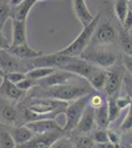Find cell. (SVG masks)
Masks as SVG:
<instances>
[{
  "label": "cell",
  "mask_w": 132,
  "mask_h": 148,
  "mask_svg": "<svg viewBox=\"0 0 132 148\" xmlns=\"http://www.w3.org/2000/svg\"><path fill=\"white\" fill-rule=\"evenodd\" d=\"M67 105V102L49 98L31 99L27 106L23 108V119L26 123L38 120L55 119L58 114L64 113Z\"/></svg>",
  "instance_id": "6da1fadb"
},
{
  "label": "cell",
  "mask_w": 132,
  "mask_h": 148,
  "mask_svg": "<svg viewBox=\"0 0 132 148\" xmlns=\"http://www.w3.org/2000/svg\"><path fill=\"white\" fill-rule=\"evenodd\" d=\"M103 12L100 11L97 13V15L94 16L93 20L91 21L88 25L83 27V30L80 32V34L77 36L75 40L66 47L65 49H61L59 51H56L57 53L62 54V56H67L70 57H79L80 54L84 51H86L87 47L90 45L91 40H92L93 34L95 32V29L97 25L99 24L101 18H102Z\"/></svg>",
  "instance_id": "7a4b0ae2"
},
{
  "label": "cell",
  "mask_w": 132,
  "mask_h": 148,
  "mask_svg": "<svg viewBox=\"0 0 132 148\" xmlns=\"http://www.w3.org/2000/svg\"><path fill=\"white\" fill-rule=\"evenodd\" d=\"M91 94V89L87 86L82 85H70L64 84L55 87L44 88L40 98H49V99L59 100V101H74L85 95Z\"/></svg>",
  "instance_id": "3957f363"
},
{
  "label": "cell",
  "mask_w": 132,
  "mask_h": 148,
  "mask_svg": "<svg viewBox=\"0 0 132 148\" xmlns=\"http://www.w3.org/2000/svg\"><path fill=\"white\" fill-rule=\"evenodd\" d=\"M90 96L91 94L85 95V96L74 100L71 104L67 105L63 113L65 114L66 123L64 127H62L65 132H71L75 128V126L77 125L78 121H80L81 116H82L84 110L88 105Z\"/></svg>",
  "instance_id": "277c9868"
},
{
  "label": "cell",
  "mask_w": 132,
  "mask_h": 148,
  "mask_svg": "<svg viewBox=\"0 0 132 148\" xmlns=\"http://www.w3.org/2000/svg\"><path fill=\"white\" fill-rule=\"evenodd\" d=\"M81 59L101 68H109L116 62L117 56L112 51L107 49H94V51H84L80 54Z\"/></svg>",
  "instance_id": "5b68a950"
},
{
  "label": "cell",
  "mask_w": 132,
  "mask_h": 148,
  "mask_svg": "<svg viewBox=\"0 0 132 148\" xmlns=\"http://www.w3.org/2000/svg\"><path fill=\"white\" fill-rule=\"evenodd\" d=\"M117 40V31L110 20L98 24L93 34L91 42L93 46H107L114 44Z\"/></svg>",
  "instance_id": "8992f818"
},
{
  "label": "cell",
  "mask_w": 132,
  "mask_h": 148,
  "mask_svg": "<svg viewBox=\"0 0 132 148\" xmlns=\"http://www.w3.org/2000/svg\"><path fill=\"white\" fill-rule=\"evenodd\" d=\"M72 57L67 56H62L57 52L49 54H42L33 59H28L27 64L29 70L35 67H49V68H58L60 69L66 65L71 60Z\"/></svg>",
  "instance_id": "52a82bcc"
},
{
  "label": "cell",
  "mask_w": 132,
  "mask_h": 148,
  "mask_svg": "<svg viewBox=\"0 0 132 148\" xmlns=\"http://www.w3.org/2000/svg\"><path fill=\"white\" fill-rule=\"evenodd\" d=\"M60 69L61 70L68 71L70 73L75 74L76 76L85 78V79L88 80L100 68L87 62L84 59H81L80 57H72L71 60Z\"/></svg>",
  "instance_id": "ba28073f"
},
{
  "label": "cell",
  "mask_w": 132,
  "mask_h": 148,
  "mask_svg": "<svg viewBox=\"0 0 132 148\" xmlns=\"http://www.w3.org/2000/svg\"><path fill=\"white\" fill-rule=\"evenodd\" d=\"M0 68L5 72V74L14 71H21V72L29 71L27 60L17 58L9 53L6 49H0Z\"/></svg>",
  "instance_id": "9c48e42d"
},
{
  "label": "cell",
  "mask_w": 132,
  "mask_h": 148,
  "mask_svg": "<svg viewBox=\"0 0 132 148\" xmlns=\"http://www.w3.org/2000/svg\"><path fill=\"white\" fill-rule=\"evenodd\" d=\"M65 134V131H52L35 134L33 138L20 146L21 148H49L55 140Z\"/></svg>",
  "instance_id": "30bf717a"
},
{
  "label": "cell",
  "mask_w": 132,
  "mask_h": 148,
  "mask_svg": "<svg viewBox=\"0 0 132 148\" xmlns=\"http://www.w3.org/2000/svg\"><path fill=\"white\" fill-rule=\"evenodd\" d=\"M74 77H76L75 74L59 69V71L55 70L47 77L37 80L36 81V86H39L40 88H49L55 87V86H60L67 84L69 82V80Z\"/></svg>",
  "instance_id": "8fae6325"
},
{
  "label": "cell",
  "mask_w": 132,
  "mask_h": 148,
  "mask_svg": "<svg viewBox=\"0 0 132 148\" xmlns=\"http://www.w3.org/2000/svg\"><path fill=\"white\" fill-rule=\"evenodd\" d=\"M19 111L12 103L0 96V121L4 126H16L19 123Z\"/></svg>",
  "instance_id": "7c38bea8"
},
{
  "label": "cell",
  "mask_w": 132,
  "mask_h": 148,
  "mask_svg": "<svg viewBox=\"0 0 132 148\" xmlns=\"http://www.w3.org/2000/svg\"><path fill=\"white\" fill-rule=\"evenodd\" d=\"M94 126H95V109H93L88 104L84 110L80 121L71 132L75 135H89L94 130Z\"/></svg>",
  "instance_id": "4fadbf2b"
},
{
  "label": "cell",
  "mask_w": 132,
  "mask_h": 148,
  "mask_svg": "<svg viewBox=\"0 0 132 148\" xmlns=\"http://www.w3.org/2000/svg\"><path fill=\"white\" fill-rule=\"evenodd\" d=\"M29 130H31L35 134L40 133L52 132V131H64L63 128L57 123L54 119H47V120H38L24 123Z\"/></svg>",
  "instance_id": "5bb4252c"
},
{
  "label": "cell",
  "mask_w": 132,
  "mask_h": 148,
  "mask_svg": "<svg viewBox=\"0 0 132 148\" xmlns=\"http://www.w3.org/2000/svg\"><path fill=\"white\" fill-rule=\"evenodd\" d=\"M9 53L19 59H23V60H28V59H33L38 56H40L44 54V52L36 51V49H32L29 47V45L26 44L18 45V46H11L6 49Z\"/></svg>",
  "instance_id": "9a60e30c"
},
{
  "label": "cell",
  "mask_w": 132,
  "mask_h": 148,
  "mask_svg": "<svg viewBox=\"0 0 132 148\" xmlns=\"http://www.w3.org/2000/svg\"><path fill=\"white\" fill-rule=\"evenodd\" d=\"M26 93L27 92L19 89L16 84L10 82L6 77L2 78V82L0 84V96H5L10 100L18 101L25 96Z\"/></svg>",
  "instance_id": "2e32d148"
},
{
  "label": "cell",
  "mask_w": 132,
  "mask_h": 148,
  "mask_svg": "<svg viewBox=\"0 0 132 148\" xmlns=\"http://www.w3.org/2000/svg\"><path fill=\"white\" fill-rule=\"evenodd\" d=\"M10 132L12 138L16 145H22L24 143L34 137L35 133L31 130H29L25 125H16V126H5Z\"/></svg>",
  "instance_id": "e0dca14e"
},
{
  "label": "cell",
  "mask_w": 132,
  "mask_h": 148,
  "mask_svg": "<svg viewBox=\"0 0 132 148\" xmlns=\"http://www.w3.org/2000/svg\"><path fill=\"white\" fill-rule=\"evenodd\" d=\"M27 20H14L12 19L13 39L11 46H18L27 42Z\"/></svg>",
  "instance_id": "ac0fdd59"
},
{
  "label": "cell",
  "mask_w": 132,
  "mask_h": 148,
  "mask_svg": "<svg viewBox=\"0 0 132 148\" xmlns=\"http://www.w3.org/2000/svg\"><path fill=\"white\" fill-rule=\"evenodd\" d=\"M122 86V77L118 72L116 71H107V79L105 82V88L103 91L107 94V97L114 96L118 93Z\"/></svg>",
  "instance_id": "d6986e66"
},
{
  "label": "cell",
  "mask_w": 132,
  "mask_h": 148,
  "mask_svg": "<svg viewBox=\"0 0 132 148\" xmlns=\"http://www.w3.org/2000/svg\"><path fill=\"white\" fill-rule=\"evenodd\" d=\"M73 9L76 17L79 20V22L82 24L83 27L88 25L93 20L94 16L89 11L85 0H73Z\"/></svg>",
  "instance_id": "ffe728a7"
},
{
  "label": "cell",
  "mask_w": 132,
  "mask_h": 148,
  "mask_svg": "<svg viewBox=\"0 0 132 148\" xmlns=\"http://www.w3.org/2000/svg\"><path fill=\"white\" fill-rule=\"evenodd\" d=\"M37 3L36 0H24L17 6L11 7V19L14 20H27L32 7Z\"/></svg>",
  "instance_id": "44dd1931"
},
{
  "label": "cell",
  "mask_w": 132,
  "mask_h": 148,
  "mask_svg": "<svg viewBox=\"0 0 132 148\" xmlns=\"http://www.w3.org/2000/svg\"><path fill=\"white\" fill-rule=\"evenodd\" d=\"M95 123L100 130H107L109 125V114H107V101L102 107L95 109Z\"/></svg>",
  "instance_id": "7402d4cb"
},
{
  "label": "cell",
  "mask_w": 132,
  "mask_h": 148,
  "mask_svg": "<svg viewBox=\"0 0 132 148\" xmlns=\"http://www.w3.org/2000/svg\"><path fill=\"white\" fill-rule=\"evenodd\" d=\"M107 79V71L104 69H99L88 79V82L95 90L97 91H103L105 88V82Z\"/></svg>",
  "instance_id": "603a6c76"
},
{
  "label": "cell",
  "mask_w": 132,
  "mask_h": 148,
  "mask_svg": "<svg viewBox=\"0 0 132 148\" xmlns=\"http://www.w3.org/2000/svg\"><path fill=\"white\" fill-rule=\"evenodd\" d=\"M129 3H131V1H129V0H116V3L114 5V10L119 24L122 23L129 8L131 7V5L129 6Z\"/></svg>",
  "instance_id": "cb8c5ba5"
},
{
  "label": "cell",
  "mask_w": 132,
  "mask_h": 148,
  "mask_svg": "<svg viewBox=\"0 0 132 148\" xmlns=\"http://www.w3.org/2000/svg\"><path fill=\"white\" fill-rule=\"evenodd\" d=\"M117 39L120 42L121 49L123 51V53L130 54L131 56V35L129 32H126L121 28V26L118 29V33H117Z\"/></svg>",
  "instance_id": "d4e9b609"
},
{
  "label": "cell",
  "mask_w": 132,
  "mask_h": 148,
  "mask_svg": "<svg viewBox=\"0 0 132 148\" xmlns=\"http://www.w3.org/2000/svg\"><path fill=\"white\" fill-rule=\"evenodd\" d=\"M55 70H56L55 68H49V67H35L27 71L26 72V76H27V78L37 81L49 76V74H51Z\"/></svg>",
  "instance_id": "484cf974"
},
{
  "label": "cell",
  "mask_w": 132,
  "mask_h": 148,
  "mask_svg": "<svg viewBox=\"0 0 132 148\" xmlns=\"http://www.w3.org/2000/svg\"><path fill=\"white\" fill-rule=\"evenodd\" d=\"M107 114H109V123L114 121L118 119L120 114V110L118 109L116 103V97L109 96L107 98Z\"/></svg>",
  "instance_id": "4316f807"
},
{
  "label": "cell",
  "mask_w": 132,
  "mask_h": 148,
  "mask_svg": "<svg viewBox=\"0 0 132 148\" xmlns=\"http://www.w3.org/2000/svg\"><path fill=\"white\" fill-rule=\"evenodd\" d=\"M16 143L14 142L10 132L4 125L0 126V148H15Z\"/></svg>",
  "instance_id": "83f0119b"
},
{
  "label": "cell",
  "mask_w": 132,
  "mask_h": 148,
  "mask_svg": "<svg viewBox=\"0 0 132 148\" xmlns=\"http://www.w3.org/2000/svg\"><path fill=\"white\" fill-rule=\"evenodd\" d=\"M72 142L74 148H93L95 145L91 135H75Z\"/></svg>",
  "instance_id": "f1b7e54d"
},
{
  "label": "cell",
  "mask_w": 132,
  "mask_h": 148,
  "mask_svg": "<svg viewBox=\"0 0 132 148\" xmlns=\"http://www.w3.org/2000/svg\"><path fill=\"white\" fill-rule=\"evenodd\" d=\"M11 18V6L8 1L0 0V31L4 28V25Z\"/></svg>",
  "instance_id": "f546056e"
},
{
  "label": "cell",
  "mask_w": 132,
  "mask_h": 148,
  "mask_svg": "<svg viewBox=\"0 0 132 148\" xmlns=\"http://www.w3.org/2000/svg\"><path fill=\"white\" fill-rule=\"evenodd\" d=\"M49 148H74L73 142L70 137L63 135V136L59 137L58 139H56L55 141L50 145Z\"/></svg>",
  "instance_id": "4dcf8cb0"
},
{
  "label": "cell",
  "mask_w": 132,
  "mask_h": 148,
  "mask_svg": "<svg viewBox=\"0 0 132 148\" xmlns=\"http://www.w3.org/2000/svg\"><path fill=\"white\" fill-rule=\"evenodd\" d=\"M131 127H132V111H131V106H130L125 118H124L123 123H122L120 125V131L123 133H127L131 130Z\"/></svg>",
  "instance_id": "1f68e13d"
},
{
  "label": "cell",
  "mask_w": 132,
  "mask_h": 148,
  "mask_svg": "<svg viewBox=\"0 0 132 148\" xmlns=\"http://www.w3.org/2000/svg\"><path fill=\"white\" fill-rule=\"evenodd\" d=\"M105 98L102 96L101 94H93L90 96L88 104L92 107L93 109H98L100 107H102L105 104Z\"/></svg>",
  "instance_id": "d6a6232c"
},
{
  "label": "cell",
  "mask_w": 132,
  "mask_h": 148,
  "mask_svg": "<svg viewBox=\"0 0 132 148\" xmlns=\"http://www.w3.org/2000/svg\"><path fill=\"white\" fill-rule=\"evenodd\" d=\"M5 77L8 79L10 82L17 84L20 81L25 79L27 76H26V72H21V71H14V72H8L5 74Z\"/></svg>",
  "instance_id": "836d02e7"
},
{
  "label": "cell",
  "mask_w": 132,
  "mask_h": 148,
  "mask_svg": "<svg viewBox=\"0 0 132 148\" xmlns=\"http://www.w3.org/2000/svg\"><path fill=\"white\" fill-rule=\"evenodd\" d=\"M16 85L19 89L23 90V91H25V92H28L29 90L32 89V88H34L36 86V80H33V79H30V78L26 77L25 79H23L19 83H17Z\"/></svg>",
  "instance_id": "e575fe53"
},
{
  "label": "cell",
  "mask_w": 132,
  "mask_h": 148,
  "mask_svg": "<svg viewBox=\"0 0 132 148\" xmlns=\"http://www.w3.org/2000/svg\"><path fill=\"white\" fill-rule=\"evenodd\" d=\"M92 138L95 142L97 143H103V142H107L109 138H107V130H99L93 133Z\"/></svg>",
  "instance_id": "d590c367"
},
{
  "label": "cell",
  "mask_w": 132,
  "mask_h": 148,
  "mask_svg": "<svg viewBox=\"0 0 132 148\" xmlns=\"http://www.w3.org/2000/svg\"><path fill=\"white\" fill-rule=\"evenodd\" d=\"M116 105L119 110H123V109H125L126 107H130L131 106V96L125 95V96L117 97V98H116Z\"/></svg>",
  "instance_id": "8d00e7d4"
},
{
  "label": "cell",
  "mask_w": 132,
  "mask_h": 148,
  "mask_svg": "<svg viewBox=\"0 0 132 148\" xmlns=\"http://www.w3.org/2000/svg\"><path fill=\"white\" fill-rule=\"evenodd\" d=\"M120 26L124 31H126V32H130L131 31V27H132V10H131V7L129 8V10H128V12H127L126 16L124 17L122 23L120 24Z\"/></svg>",
  "instance_id": "74e56055"
},
{
  "label": "cell",
  "mask_w": 132,
  "mask_h": 148,
  "mask_svg": "<svg viewBox=\"0 0 132 148\" xmlns=\"http://www.w3.org/2000/svg\"><path fill=\"white\" fill-rule=\"evenodd\" d=\"M107 138H109V141L114 143V145H118L119 140H120V136L116 131L112 130H107Z\"/></svg>",
  "instance_id": "f35d334b"
},
{
  "label": "cell",
  "mask_w": 132,
  "mask_h": 148,
  "mask_svg": "<svg viewBox=\"0 0 132 148\" xmlns=\"http://www.w3.org/2000/svg\"><path fill=\"white\" fill-rule=\"evenodd\" d=\"M122 85H123L126 89V92H127L126 95L131 96V73L127 72L125 75H124V77L122 78Z\"/></svg>",
  "instance_id": "ab89813d"
},
{
  "label": "cell",
  "mask_w": 132,
  "mask_h": 148,
  "mask_svg": "<svg viewBox=\"0 0 132 148\" xmlns=\"http://www.w3.org/2000/svg\"><path fill=\"white\" fill-rule=\"evenodd\" d=\"M131 56L130 54H125L123 53V56H122V64L125 67L126 71L129 73H131L132 70V64H131Z\"/></svg>",
  "instance_id": "60d3db41"
},
{
  "label": "cell",
  "mask_w": 132,
  "mask_h": 148,
  "mask_svg": "<svg viewBox=\"0 0 132 148\" xmlns=\"http://www.w3.org/2000/svg\"><path fill=\"white\" fill-rule=\"evenodd\" d=\"M9 47H10V44H9L8 40L4 37L2 32L0 31V49H7Z\"/></svg>",
  "instance_id": "b9f144b4"
},
{
  "label": "cell",
  "mask_w": 132,
  "mask_h": 148,
  "mask_svg": "<svg viewBox=\"0 0 132 148\" xmlns=\"http://www.w3.org/2000/svg\"><path fill=\"white\" fill-rule=\"evenodd\" d=\"M118 145H114V143L107 141L103 143H97V148H116Z\"/></svg>",
  "instance_id": "7bdbcfd3"
},
{
  "label": "cell",
  "mask_w": 132,
  "mask_h": 148,
  "mask_svg": "<svg viewBox=\"0 0 132 148\" xmlns=\"http://www.w3.org/2000/svg\"><path fill=\"white\" fill-rule=\"evenodd\" d=\"M22 1H24V0H9L8 3L11 7H14V6H17L18 4H20Z\"/></svg>",
  "instance_id": "ee69618b"
},
{
  "label": "cell",
  "mask_w": 132,
  "mask_h": 148,
  "mask_svg": "<svg viewBox=\"0 0 132 148\" xmlns=\"http://www.w3.org/2000/svg\"><path fill=\"white\" fill-rule=\"evenodd\" d=\"M4 77H5V72L0 68V78H4Z\"/></svg>",
  "instance_id": "f6af8a7d"
},
{
  "label": "cell",
  "mask_w": 132,
  "mask_h": 148,
  "mask_svg": "<svg viewBox=\"0 0 132 148\" xmlns=\"http://www.w3.org/2000/svg\"><path fill=\"white\" fill-rule=\"evenodd\" d=\"M15 148H21V146H20V145H16Z\"/></svg>",
  "instance_id": "bcb514c9"
},
{
  "label": "cell",
  "mask_w": 132,
  "mask_h": 148,
  "mask_svg": "<svg viewBox=\"0 0 132 148\" xmlns=\"http://www.w3.org/2000/svg\"><path fill=\"white\" fill-rule=\"evenodd\" d=\"M36 1L38 2V1H44V0H36Z\"/></svg>",
  "instance_id": "7dc6e473"
},
{
  "label": "cell",
  "mask_w": 132,
  "mask_h": 148,
  "mask_svg": "<svg viewBox=\"0 0 132 148\" xmlns=\"http://www.w3.org/2000/svg\"><path fill=\"white\" fill-rule=\"evenodd\" d=\"M1 125H2V123H1V121H0V126H1Z\"/></svg>",
  "instance_id": "c3c4849f"
},
{
  "label": "cell",
  "mask_w": 132,
  "mask_h": 148,
  "mask_svg": "<svg viewBox=\"0 0 132 148\" xmlns=\"http://www.w3.org/2000/svg\"><path fill=\"white\" fill-rule=\"evenodd\" d=\"M116 148H120V147H119V146H117V147H116Z\"/></svg>",
  "instance_id": "681fc988"
},
{
  "label": "cell",
  "mask_w": 132,
  "mask_h": 148,
  "mask_svg": "<svg viewBox=\"0 0 132 148\" xmlns=\"http://www.w3.org/2000/svg\"><path fill=\"white\" fill-rule=\"evenodd\" d=\"M129 1H131V0H129Z\"/></svg>",
  "instance_id": "f907efd6"
},
{
  "label": "cell",
  "mask_w": 132,
  "mask_h": 148,
  "mask_svg": "<svg viewBox=\"0 0 132 148\" xmlns=\"http://www.w3.org/2000/svg\"><path fill=\"white\" fill-rule=\"evenodd\" d=\"M93 148H94V147H93Z\"/></svg>",
  "instance_id": "816d5d0a"
}]
</instances>
